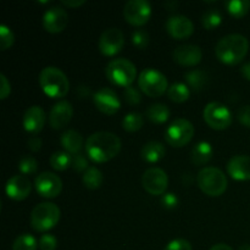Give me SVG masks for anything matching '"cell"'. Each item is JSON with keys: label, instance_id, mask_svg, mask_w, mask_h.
<instances>
[{"label": "cell", "instance_id": "obj_11", "mask_svg": "<svg viewBox=\"0 0 250 250\" xmlns=\"http://www.w3.org/2000/svg\"><path fill=\"white\" fill-rule=\"evenodd\" d=\"M142 186L151 195H164L168 186L167 173L160 167H149L142 176Z\"/></svg>", "mask_w": 250, "mask_h": 250}, {"label": "cell", "instance_id": "obj_44", "mask_svg": "<svg viewBox=\"0 0 250 250\" xmlns=\"http://www.w3.org/2000/svg\"><path fill=\"white\" fill-rule=\"evenodd\" d=\"M42 144H43V142H42V139L39 138L38 136H32L31 138L28 139V142H27L28 149L31 151H33V153H37V151L41 150Z\"/></svg>", "mask_w": 250, "mask_h": 250}, {"label": "cell", "instance_id": "obj_17", "mask_svg": "<svg viewBox=\"0 0 250 250\" xmlns=\"http://www.w3.org/2000/svg\"><path fill=\"white\" fill-rule=\"evenodd\" d=\"M73 116V106L67 100H60L49 112V124L53 129H62L70 124Z\"/></svg>", "mask_w": 250, "mask_h": 250}, {"label": "cell", "instance_id": "obj_20", "mask_svg": "<svg viewBox=\"0 0 250 250\" xmlns=\"http://www.w3.org/2000/svg\"><path fill=\"white\" fill-rule=\"evenodd\" d=\"M45 111L38 105L29 106L24 111L23 117H22V125H23L24 131L33 134V136H37L39 132H42V129L45 126Z\"/></svg>", "mask_w": 250, "mask_h": 250}, {"label": "cell", "instance_id": "obj_25", "mask_svg": "<svg viewBox=\"0 0 250 250\" xmlns=\"http://www.w3.org/2000/svg\"><path fill=\"white\" fill-rule=\"evenodd\" d=\"M170 109L167 105L163 104V103H155L151 104L150 106L146 109V119L149 121L154 122V124H165L170 117Z\"/></svg>", "mask_w": 250, "mask_h": 250}, {"label": "cell", "instance_id": "obj_26", "mask_svg": "<svg viewBox=\"0 0 250 250\" xmlns=\"http://www.w3.org/2000/svg\"><path fill=\"white\" fill-rule=\"evenodd\" d=\"M186 82L189 88H192L194 92H199V90L204 89L205 85L208 84V75L205 71L195 68V70L188 71L185 75Z\"/></svg>", "mask_w": 250, "mask_h": 250}, {"label": "cell", "instance_id": "obj_24", "mask_svg": "<svg viewBox=\"0 0 250 250\" xmlns=\"http://www.w3.org/2000/svg\"><path fill=\"white\" fill-rule=\"evenodd\" d=\"M214 155V149L212 146L207 141H200L193 146L190 151V159L194 165L202 166L209 163Z\"/></svg>", "mask_w": 250, "mask_h": 250}, {"label": "cell", "instance_id": "obj_19", "mask_svg": "<svg viewBox=\"0 0 250 250\" xmlns=\"http://www.w3.org/2000/svg\"><path fill=\"white\" fill-rule=\"evenodd\" d=\"M31 190V181L24 175H14L7 180L6 186H5V192H6L7 197L16 202L26 199Z\"/></svg>", "mask_w": 250, "mask_h": 250}, {"label": "cell", "instance_id": "obj_23", "mask_svg": "<svg viewBox=\"0 0 250 250\" xmlns=\"http://www.w3.org/2000/svg\"><path fill=\"white\" fill-rule=\"evenodd\" d=\"M60 143L62 148L65 149L66 153L76 154L81 153L83 146V136L80 132L75 131V129H67L63 132L60 137Z\"/></svg>", "mask_w": 250, "mask_h": 250}, {"label": "cell", "instance_id": "obj_45", "mask_svg": "<svg viewBox=\"0 0 250 250\" xmlns=\"http://www.w3.org/2000/svg\"><path fill=\"white\" fill-rule=\"evenodd\" d=\"M61 4L71 7V9H76V7H80L83 4H85V0H61Z\"/></svg>", "mask_w": 250, "mask_h": 250}, {"label": "cell", "instance_id": "obj_16", "mask_svg": "<svg viewBox=\"0 0 250 250\" xmlns=\"http://www.w3.org/2000/svg\"><path fill=\"white\" fill-rule=\"evenodd\" d=\"M43 27L49 33H60L68 24V14L63 7L53 6L43 15Z\"/></svg>", "mask_w": 250, "mask_h": 250}, {"label": "cell", "instance_id": "obj_40", "mask_svg": "<svg viewBox=\"0 0 250 250\" xmlns=\"http://www.w3.org/2000/svg\"><path fill=\"white\" fill-rule=\"evenodd\" d=\"M164 250H193V247L187 239L177 238L168 242V244L165 247Z\"/></svg>", "mask_w": 250, "mask_h": 250}, {"label": "cell", "instance_id": "obj_46", "mask_svg": "<svg viewBox=\"0 0 250 250\" xmlns=\"http://www.w3.org/2000/svg\"><path fill=\"white\" fill-rule=\"evenodd\" d=\"M90 94V88L87 87V85H81V87L77 88V95L81 98V99H84L88 95Z\"/></svg>", "mask_w": 250, "mask_h": 250}, {"label": "cell", "instance_id": "obj_41", "mask_svg": "<svg viewBox=\"0 0 250 250\" xmlns=\"http://www.w3.org/2000/svg\"><path fill=\"white\" fill-rule=\"evenodd\" d=\"M160 203L165 209H168V210L175 209V208L178 205V197L175 194V193L166 192L165 194L161 195Z\"/></svg>", "mask_w": 250, "mask_h": 250}, {"label": "cell", "instance_id": "obj_1", "mask_svg": "<svg viewBox=\"0 0 250 250\" xmlns=\"http://www.w3.org/2000/svg\"><path fill=\"white\" fill-rule=\"evenodd\" d=\"M121 146V139L112 132H95L85 142V154L94 163H107L119 155Z\"/></svg>", "mask_w": 250, "mask_h": 250}, {"label": "cell", "instance_id": "obj_47", "mask_svg": "<svg viewBox=\"0 0 250 250\" xmlns=\"http://www.w3.org/2000/svg\"><path fill=\"white\" fill-rule=\"evenodd\" d=\"M241 73L243 75V77L246 78V80L250 81V61H248V62H246L243 66H242Z\"/></svg>", "mask_w": 250, "mask_h": 250}, {"label": "cell", "instance_id": "obj_4", "mask_svg": "<svg viewBox=\"0 0 250 250\" xmlns=\"http://www.w3.org/2000/svg\"><path fill=\"white\" fill-rule=\"evenodd\" d=\"M197 183L204 194L209 197H220L227 189L229 181L224 171L219 167L208 166L198 172Z\"/></svg>", "mask_w": 250, "mask_h": 250}, {"label": "cell", "instance_id": "obj_5", "mask_svg": "<svg viewBox=\"0 0 250 250\" xmlns=\"http://www.w3.org/2000/svg\"><path fill=\"white\" fill-rule=\"evenodd\" d=\"M105 75L114 85L127 88L136 81L137 67L128 59H112L106 65Z\"/></svg>", "mask_w": 250, "mask_h": 250}, {"label": "cell", "instance_id": "obj_18", "mask_svg": "<svg viewBox=\"0 0 250 250\" xmlns=\"http://www.w3.org/2000/svg\"><path fill=\"white\" fill-rule=\"evenodd\" d=\"M203 51L200 46L194 44H183L178 45L173 50V60L185 67H194L202 61Z\"/></svg>", "mask_w": 250, "mask_h": 250}, {"label": "cell", "instance_id": "obj_27", "mask_svg": "<svg viewBox=\"0 0 250 250\" xmlns=\"http://www.w3.org/2000/svg\"><path fill=\"white\" fill-rule=\"evenodd\" d=\"M167 97L173 103H185L190 97V88L186 83L176 82L168 87Z\"/></svg>", "mask_w": 250, "mask_h": 250}, {"label": "cell", "instance_id": "obj_12", "mask_svg": "<svg viewBox=\"0 0 250 250\" xmlns=\"http://www.w3.org/2000/svg\"><path fill=\"white\" fill-rule=\"evenodd\" d=\"M34 187L41 197L53 199V198L60 195L61 190H62V181L56 173L44 171L36 177Z\"/></svg>", "mask_w": 250, "mask_h": 250}, {"label": "cell", "instance_id": "obj_32", "mask_svg": "<svg viewBox=\"0 0 250 250\" xmlns=\"http://www.w3.org/2000/svg\"><path fill=\"white\" fill-rule=\"evenodd\" d=\"M222 23V14L219 9H209L202 16V24L208 31L217 28Z\"/></svg>", "mask_w": 250, "mask_h": 250}, {"label": "cell", "instance_id": "obj_9", "mask_svg": "<svg viewBox=\"0 0 250 250\" xmlns=\"http://www.w3.org/2000/svg\"><path fill=\"white\" fill-rule=\"evenodd\" d=\"M203 117L208 126L217 131L229 128L233 120L229 106L220 102H211L207 104L203 111Z\"/></svg>", "mask_w": 250, "mask_h": 250}, {"label": "cell", "instance_id": "obj_49", "mask_svg": "<svg viewBox=\"0 0 250 250\" xmlns=\"http://www.w3.org/2000/svg\"><path fill=\"white\" fill-rule=\"evenodd\" d=\"M239 250H250V244H242V246L239 247Z\"/></svg>", "mask_w": 250, "mask_h": 250}, {"label": "cell", "instance_id": "obj_28", "mask_svg": "<svg viewBox=\"0 0 250 250\" xmlns=\"http://www.w3.org/2000/svg\"><path fill=\"white\" fill-rule=\"evenodd\" d=\"M83 185L88 188V189H98L102 187L103 181H104V176L103 172L95 166H90L84 173H83Z\"/></svg>", "mask_w": 250, "mask_h": 250}, {"label": "cell", "instance_id": "obj_29", "mask_svg": "<svg viewBox=\"0 0 250 250\" xmlns=\"http://www.w3.org/2000/svg\"><path fill=\"white\" fill-rule=\"evenodd\" d=\"M227 12L234 19H242L250 10V0H229L225 2Z\"/></svg>", "mask_w": 250, "mask_h": 250}, {"label": "cell", "instance_id": "obj_43", "mask_svg": "<svg viewBox=\"0 0 250 250\" xmlns=\"http://www.w3.org/2000/svg\"><path fill=\"white\" fill-rule=\"evenodd\" d=\"M237 117H238L239 122H241L244 127L250 128V105H244V106H242L241 109H239Z\"/></svg>", "mask_w": 250, "mask_h": 250}, {"label": "cell", "instance_id": "obj_14", "mask_svg": "<svg viewBox=\"0 0 250 250\" xmlns=\"http://www.w3.org/2000/svg\"><path fill=\"white\" fill-rule=\"evenodd\" d=\"M93 102H94L95 107L105 115L116 114L121 107L119 95L116 94L114 89L107 87L98 89L93 94Z\"/></svg>", "mask_w": 250, "mask_h": 250}, {"label": "cell", "instance_id": "obj_2", "mask_svg": "<svg viewBox=\"0 0 250 250\" xmlns=\"http://www.w3.org/2000/svg\"><path fill=\"white\" fill-rule=\"evenodd\" d=\"M249 50L248 38L239 33L227 34L217 42L215 55L222 63L233 66L244 60Z\"/></svg>", "mask_w": 250, "mask_h": 250}, {"label": "cell", "instance_id": "obj_35", "mask_svg": "<svg viewBox=\"0 0 250 250\" xmlns=\"http://www.w3.org/2000/svg\"><path fill=\"white\" fill-rule=\"evenodd\" d=\"M15 43V34L6 24H0V49L7 50Z\"/></svg>", "mask_w": 250, "mask_h": 250}, {"label": "cell", "instance_id": "obj_34", "mask_svg": "<svg viewBox=\"0 0 250 250\" xmlns=\"http://www.w3.org/2000/svg\"><path fill=\"white\" fill-rule=\"evenodd\" d=\"M19 170L22 175H33L38 170V163L31 155H23L19 160Z\"/></svg>", "mask_w": 250, "mask_h": 250}, {"label": "cell", "instance_id": "obj_42", "mask_svg": "<svg viewBox=\"0 0 250 250\" xmlns=\"http://www.w3.org/2000/svg\"><path fill=\"white\" fill-rule=\"evenodd\" d=\"M10 93H11V84H10L6 76L4 73H1L0 75V99H6L10 95Z\"/></svg>", "mask_w": 250, "mask_h": 250}, {"label": "cell", "instance_id": "obj_36", "mask_svg": "<svg viewBox=\"0 0 250 250\" xmlns=\"http://www.w3.org/2000/svg\"><path fill=\"white\" fill-rule=\"evenodd\" d=\"M150 42V36L148 32L143 28H138L132 33V43L136 48L146 49Z\"/></svg>", "mask_w": 250, "mask_h": 250}, {"label": "cell", "instance_id": "obj_30", "mask_svg": "<svg viewBox=\"0 0 250 250\" xmlns=\"http://www.w3.org/2000/svg\"><path fill=\"white\" fill-rule=\"evenodd\" d=\"M49 164L55 171H65L72 164V156L66 153V151H55V153L51 154L50 159H49Z\"/></svg>", "mask_w": 250, "mask_h": 250}, {"label": "cell", "instance_id": "obj_6", "mask_svg": "<svg viewBox=\"0 0 250 250\" xmlns=\"http://www.w3.org/2000/svg\"><path fill=\"white\" fill-rule=\"evenodd\" d=\"M60 209L54 203H39L31 212L32 229L36 232L45 233L58 225V222L60 221Z\"/></svg>", "mask_w": 250, "mask_h": 250}, {"label": "cell", "instance_id": "obj_39", "mask_svg": "<svg viewBox=\"0 0 250 250\" xmlns=\"http://www.w3.org/2000/svg\"><path fill=\"white\" fill-rule=\"evenodd\" d=\"M39 249L41 250H55L58 247V239L50 233L42 234L38 241Z\"/></svg>", "mask_w": 250, "mask_h": 250}, {"label": "cell", "instance_id": "obj_10", "mask_svg": "<svg viewBox=\"0 0 250 250\" xmlns=\"http://www.w3.org/2000/svg\"><path fill=\"white\" fill-rule=\"evenodd\" d=\"M124 17L132 26H144L151 17L150 2L148 0H129L124 6Z\"/></svg>", "mask_w": 250, "mask_h": 250}, {"label": "cell", "instance_id": "obj_21", "mask_svg": "<svg viewBox=\"0 0 250 250\" xmlns=\"http://www.w3.org/2000/svg\"><path fill=\"white\" fill-rule=\"evenodd\" d=\"M227 173L236 181L250 180V156L234 155L227 163Z\"/></svg>", "mask_w": 250, "mask_h": 250}, {"label": "cell", "instance_id": "obj_38", "mask_svg": "<svg viewBox=\"0 0 250 250\" xmlns=\"http://www.w3.org/2000/svg\"><path fill=\"white\" fill-rule=\"evenodd\" d=\"M71 166H72V168L76 171V172H83V173L90 167L89 164H88L87 158H85L84 154L82 153H78L72 156V164H71Z\"/></svg>", "mask_w": 250, "mask_h": 250}, {"label": "cell", "instance_id": "obj_13", "mask_svg": "<svg viewBox=\"0 0 250 250\" xmlns=\"http://www.w3.org/2000/svg\"><path fill=\"white\" fill-rule=\"evenodd\" d=\"M125 44V36L122 31L116 27L107 28L100 34L98 48L105 56H114L121 51Z\"/></svg>", "mask_w": 250, "mask_h": 250}, {"label": "cell", "instance_id": "obj_8", "mask_svg": "<svg viewBox=\"0 0 250 250\" xmlns=\"http://www.w3.org/2000/svg\"><path fill=\"white\" fill-rule=\"evenodd\" d=\"M194 132V126L189 120L178 117V119L173 120L166 128L165 139L171 146L182 148L192 141Z\"/></svg>", "mask_w": 250, "mask_h": 250}, {"label": "cell", "instance_id": "obj_48", "mask_svg": "<svg viewBox=\"0 0 250 250\" xmlns=\"http://www.w3.org/2000/svg\"><path fill=\"white\" fill-rule=\"evenodd\" d=\"M209 250H233V249H232L229 244L219 243V244H215V246H212Z\"/></svg>", "mask_w": 250, "mask_h": 250}, {"label": "cell", "instance_id": "obj_7", "mask_svg": "<svg viewBox=\"0 0 250 250\" xmlns=\"http://www.w3.org/2000/svg\"><path fill=\"white\" fill-rule=\"evenodd\" d=\"M138 88L150 98L161 97L168 90L167 78L156 68H144L138 76Z\"/></svg>", "mask_w": 250, "mask_h": 250}, {"label": "cell", "instance_id": "obj_37", "mask_svg": "<svg viewBox=\"0 0 250 250\" xmlns=\"http://www.w3.org/2000/svg\"><path fill=\"white\" fill-rule=\"evenodd\" d=\"M124 98L129 105H138L142 102V90L139 88L129 85L124 89Z\"/></svg>", "mask_w": 250, "mask_h": 250}, {"label": "cell", "instance_id": "obj_33", "mask_svg": "<svg viewBox=\"0 0 250 250\" xmlns=\"http://www.w3.org/2000/svg\"><path fill=\"white\" fill-rule=\"evenodd\" d=\"M38 247L36 237L29 233H22L14 241L12 250H37Z\"/></svg>", "mask_w": 250, "mask_h": 250}, {"label": "cell", "instance_id": "obj_3", "mask_svg": "<svg viewBox=\"0 0 250 250\" xmlns=\"http://www.w3.org/2000/svg\"><path fill=\"white\" fill-rule=\"evenodd\" d=\"M38 81L42 90L53 99L63 98L70 89V81L67 76L55 66L44 67L39 73Z\"/></svg>", "mask_w": 250, "mask_h": 250}, {"label": "cell", "instance_id": "obj_31", "mask_svg": "<svg viewBox=\"0 0 250 250\" xmlns=\"http://www.w3.org/2000/svg\"><path fill=\"white\" fill-rule=\"evenodd\" d=\"M143 115L136 111L128 112L127 115H125L124 120H122V127H124V129L127 132H131V133L139 131L143 127Z\"/></svg>", "mask_w": 250, "mask_h": 250}, {"label": "cell", "instance_id": "obj_15", "mask_svg": "<svg viewBox=\"0 0 250 250\" xmlns=\"http://www.w3.org/2000/svg\"><path fill=\"white\" fill-rule=\"evenodd\" d=\"M166 32L175 39L189 38L194 32V24L189 17L185 15H173L168 17L165 24Z\"/></svg>", "mask_w": 250, "mask_h": 250}, {"label": "cell", "instance_id": "obj_22", "mask_svg": "<svg viewBox=\"0 0 250 250\" xmlns=\"http://www.w3.org/2000/svg\"><path fill=\"white\" fill-rule=\"evenodd\" d=\"M166 155V148L158 141H150L142 146L141 156L149 164H155L163 160Z\"/></svg>", "mask_w": 250, "mask_h": 250}]
</instances>
